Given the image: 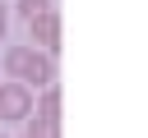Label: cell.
Here are the masks:
<instances>
[{"label":"cell","mask_w":148,"mask_h":138,"mask_svg":"<svg viewBox=\"0 0 148 138\" xmlns=\"http://www.w3.org/2000/svg\"><path fill=\"white\" fill-rule=\"evenodd\" d=\"M46 9H51V0H18V14H23L28 23H32L37 14H46Z\"/></svg>","instance_id":"277c9868"},{"label":"cell","mask_w":148,"mask_h":138,"mask_svg":"<svg viewBox=\"0 0 148 138\" xmlns=\"http://www.w3.org/2000/svg\"><path fill=\"white\" fill-rule=\"evenodd\" d=\"M28 28H32V46H37V51H46V55H56V51H60V18H56V9L37 14Z\"/></svg>","instance_id":"3957f363"},{"label":"cell","mask_w":148,"mask_h":138,"mask_svg":"<svg viewBox=\"0 0 148 138\" xmlns=\"http://www.w3.org/2000/svg\"><path fill=\"white\" fill-rule=\"evenodd\" d=\"M0 138H5V133H0Z\"/></svg>","instance_id":"52a82bcc"},{"label":"cell","mask_w":148,"mask_h":138,"mask_svg":"<svg viewBox=\"0 0 148 138\" xmlns=\"http://www.w3.org/2000/svg\"><path fill=\"white\" fill-rule=\"evenodd\" d=\"M5 32H9V9L0 5V41H5Z\"/></svg>","instance_id":"5b68a950"},{"label":"cell","mask_w":148,"mask_h":138,"mask_svg":"<svg viewBox=\"0 0 148 138\" xmlns=\"http://www.w3.org/2000/svg\"><path fill=\"white\" fill-rule=\"evenodd\" d=\"M23 138H32V133H23Z\"/></svg>","instance_id":"8992f818"},{"label":"cell","mask_w":148,"mask_h":138,"mask_svg":"<svg viewBox=\"0 0 148 138\" xmlns=\"http://www.w3.org/2000/svg\"><path fill=\"white\" fill-rule=\"evenodd\" d=\"M5 69H9V78L28 83V87H51L56 83V60L46 51H37V46H9Z\"/></svg>","instance_id":"6da1fadb"},{"label":"cell","mask_w":148,"mask_h":138,"mask_svg":"<svg viewBox=\"0 0 148 138\" xmlns=\"http://www.w3.org/2000/svg\"><path fill=\"white\" fill-rule=\"evenodd\" d=\"M32 115V87L28 83H0V124L5 120H28Z\"/></svg>","instance_id":"7a4b0ae2"}]
</instances>
